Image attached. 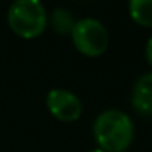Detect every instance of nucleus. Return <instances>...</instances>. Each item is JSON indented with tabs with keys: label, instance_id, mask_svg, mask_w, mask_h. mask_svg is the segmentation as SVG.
Returning a JSON list of instances; mask_svg holds the SVG:
<instances>
[{
	"label": "nucleus",
	"instance_id": "nucleus-4",
	"mask_svg": "<svg viewBox=\"0 0 152 152\" xmlns=\"http://www.w3.org/2000/svg\"><path fill=\"white\" fill-rule=\"evenodd\" d=\"M46 106L56 119L72 123L82 116V102L67 88H51L46 95Z\"/></svg>",
	"mask_w": 152,
	"mask_h": 152
},
{
	"label": "nucleus",
	"instance_id": "nucleus-7",
	"mask_svg": "<svg viewBox=\"0 0 152 152\" xmlns=\"http://www.w3.org/2000/svg\"><path fill=\"white\" fill-rule=\"evenodd\" d=\"M128 12L137 25L145 28L152 26V0H131L128 4Z\"/></svg>",
	"mask_w": 152,
	"mask_h": 152
},
{
	"label": "nucleus",
	"instance_id": "nucleus-9",
	"mask_svg": "<svg viewBox=\"0 0 152 152\" xmlns=\"http://www.w3.org/2000/svg\"><path fill=\"white\" fill-rule=\"evenodd\" d=\"M88 152H105L103 149H100V147H96V149H92V151H88Z\"/></svg>",
	"mask_w": 152,
	"mask_h": 152
},
{
	"label": "nucleus",
	"instance_id": "nucleus-3",
	"mask_svg": "<svg viewBox=\"0 0 152 152\" xmlns=\"http://www.w3.org/2000/svg\"><path fill=\"white\" fill-rule=\"evenodd\" d=\"M70 39L80 54L87 57H98L108 49L110 33L100 20L85 17L75 21Z\"/></svg>",
	"mask_w": 152,
	"mask_h": 152
},
{
	"label": "nucleus",
	"instance_id": "nucleus-6",
	"mask_svg": "<svg viewBox=\"0 0 152 152\" xmlns=\"http://www.w3.org/2000/svg\"><path fill=\"white\" fill-rule=\"evenodd\" d=\"M48 23L53 25V30L57 31L59 34H70L75 20L69 8L57 7L51 12V15H48Z\"/></svg>",
	"mask_w": 152,
	"mask_h": 152
},
{
	"label": "nucleus",
	"instance_id": "nucleus-2",
	"mask_svg": "<svg viewBox=\"0 0 152 152\" xmlns=\"http://www.w3.org/2000/svg\"><path fill=\"white\" fill-rule=\"evenodd\" d=\"M10 30L23 39L39 36L48 26V12L39 0H15L7 10Z\"/></svg>",
	"mask_w": 152,
	"mask_h": 152
},
{
	"label": "nucleus",
	"instance_id": "nucleus-8",
	"mask_svg": "<svg viewBox=\"0 0 152 152\" xmlns=\"http://www.w3.org/2000/svg\"><path fill=\"white\" fill-rule=\"evenodd\" d=\"M144 54H145V61H147V64L152 67V36L149 38V39H147V43H145Z\"/></svg>",
	"mask_w": 152,
	"mask_h": 152
},
{
	"label": "nucleus",
	"instance_id": "nucleus-5",
	"mask_svg": "<svg viewBox=\"0 0 152 152\" xmlns=\"http://www.w3.org/2000/svg\"><path fill=\"white\" fill-rule=\"evenodd\" d=\"M131 105L139 115L152 116V70L137 77L131 92Z\"/></svg>",
	"mask_w": 152,
	"mask_h": 152
},
{
	"label": "nucleus",
	"instance_id": "nucleus-1",
	"mask_svg": "<svg viewBox=\"0 0 152 152\" xmlns=\"http://www.w3.org/2000/svg\"><path fill=\"white\" fill-rule=\"evenodd\" d=\"M92 132L98 147L105 152H123L134 139V123L128 113L108 108L96 115Z\"/></svg>",
	"mask_w": 152,
	"mask_h": 152
}]
</instances>
